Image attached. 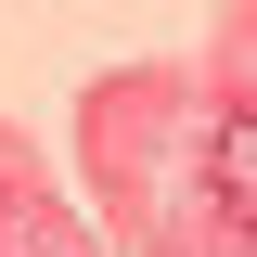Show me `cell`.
<instances>
[{"mask_svg": "<svg viewBox=\"0 0 257 257\" xmlns=\"http://www.w3.org/2000/svg\"><path fill=\"white\" fill-rule=\"evenodd\" d=\"M206 167H219V206L257 231V116H219V155H206Z\"/></svg>", "mask_w": 257, "mask_h": 257, "instance_id": "6da1fadb", "label": "cell"}]
</instances>
